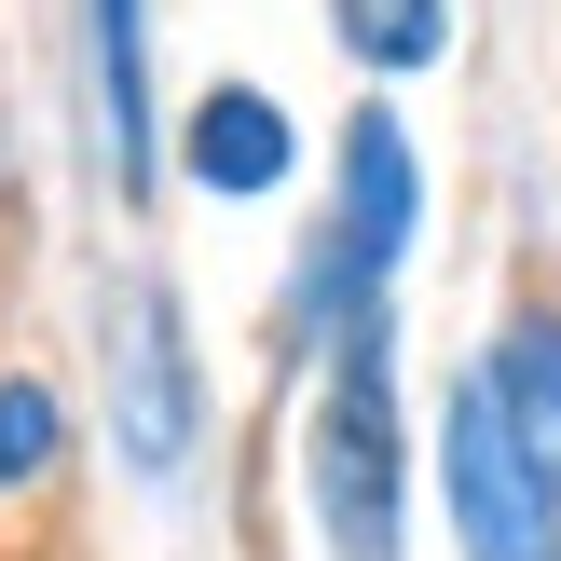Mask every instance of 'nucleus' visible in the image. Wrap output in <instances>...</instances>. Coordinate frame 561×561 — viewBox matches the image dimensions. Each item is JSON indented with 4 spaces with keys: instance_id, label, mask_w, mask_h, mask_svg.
<instances>
[{
    "instance_id": "1",
    "label": "nucleus",
    "mask_w": 561,
    "mask_h": 561,
    "mask_svg": "<svg viewBox=\"0 0 561 561\" xmlns=\"http://www.w3.org/2000/svg\"><path fill=\"white\" fill-rule=\"evenodd\" d=\"M316 520H329V548H343V561H398V356H383V301L329 329Z\"/></svg>"
},
{
    "instance_id": "2",
    "label": "nucleus",
    "mask_w": 561,
    "mask_h": 561,
    "mask_svg": "<svg viewBox=\"0 0 561 561\" xmlns=\"http://www.w3.org/2000/svg\"><path fill=\"white\" fill-rule=\"evenodd\" d=\"M438 480H453L466 561H561V480L520 453V425L493 411V383L466 370L453 411H438Z\"/></svg>"
},
{
    "instance_id": "3",
    "label": "nucleus",
    "mask_w": 561,
    "mask_h": 561,
    "mask_svg": "<svg viewBox=\"0 0 561 561\" xmlns=\"http://www.w3.org/2000/svg\"><path fill=\"white\" fill-rule=\"evenodd\" d=\"M398 247H411V137H398V110H356L343 124V219H329L316 274H301V301H316L301 329L370 316L383 274H398Z\"/></svg>"
},
{
    "instance_id": "4",
    "label": "nucleus",
    "mask_w": 561,
    "mask_h": 561,
    "mask_svg": "<svg viewBox=\"0 0 561 561\" xmlns=\"http://www.w3.org/2000/svg\"><path fill=\"white\" fill-rule=\"evenodd\" d=\"M124 453L137 466H179L192 453V370H179V316H164V288L124 301Z\"/></svg>"
},
{
    "instance_id": "5",
    "label": "nucleus",
    "mask_w": 561,
    "mask_h": 561,
    "mask_svg": "<svg viewBox=\"0 0 561 561\" xmlns=\"http://www.w3.org/2000/svg\"><path fill=\"white\" fill-rule=\"evenodd\" d=\"M192 179H206V192H274V179H288V110L247 96V82L192 96Z\"/></svg>"
},
{
    "instance_id": "6",
    "label": "nucleus",
    "mask_w": 561,
    "mask_h": 561,
    "mask_svg": "<svg viewBox=\"0 0 561 561\" xmlns=\"http://www.w3.org/2000/svg\"><path fill=\"white\" fill-rule=\"evenodd\" d=\"M480 383H493V411L520 425V453L561 480V316H520L507 343L480 356Z\"/></svg>"
},
{
    "instance_id": "7",
    "label": "nucleus",
    "mask_w": 561,
    "mask_h": 561,
    "mask_svg": "<svg viewBox=\"0 0 561 561\" xmlns=\"http://www.w3.org/2000/svg\"><path fill=\"white\" fill-rule=\"evenodd\" d=\"M96 110H110L124 192H151V27H137V0H96Z\"/></svg>"
},
{
    "instance_id": "8",
    "label": "nucleus",
    "mask_w": 561,
    "mask_h": 561,
    "mask_svg": "<svg viewBox=\"0 0 561 561\" xmlns=\"http://www.w3.org/2000/svg\"><path fill=\"white\" fill-rule=\"evenodd\" d=\"M343 14V42L370 55V69H425L438 42H453V0H329Z\"/></svg>"
},
{
    "instance_id": "9",
    "label": "nucleus",
    "mask_w": 561,
    "mask_h": 561,
    "mask_svg": "<svg viewBox=\"0 0 561 561\" xmlns=\"http://www.w3.org/2000/svg\"><path fill=\"white\" fill-rule=\"evenodd\" d=\"M27 466H55V383H0V480H27Z\"/></svg>"
}]
</instances>
